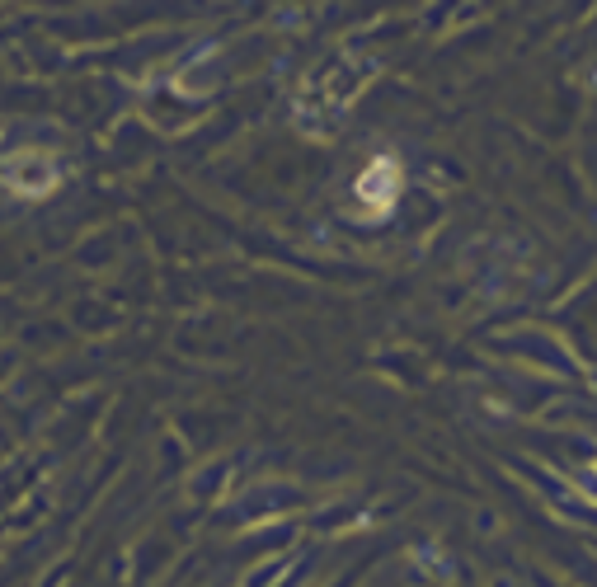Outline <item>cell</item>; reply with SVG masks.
I'll use <instances>...</instances> for the list:
<instances>
[{"label":"cell","mask_w":597,"mask_h":587,"mask_svg":"<svg viewBox=\"0 0 597 587\" xmlns=\"http://www.w3.org/2000/svg\"><path fill=\"white\" fill-rule=\"evenodd\" d=\"M395 183H400V170H395L391 160H376L372 170L358 179V198H367V203H372V193H376V212H386V207H391V198H395Z\"/></svg>","instance_id":"6da1fadb"}]
</instances>
